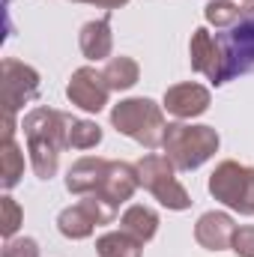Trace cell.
<instances>
[{
  "label": "cell",
  "instance_id": "obj_21",
  "mask_svg": "<svg viewBox=\"0 0 254 257\" xmlns=\"http://www.w3.org/2000/svg\"><path fill=\"white\" fill-rule=\"evenodd\" d=\"M102 141V128L96 126L93 120H75L72 132H69V147L75 150H90Z\"/></svg>",
  "mask_w": 254,
  "mask_h": 257
},
{
  "label": "cell",
  "instance_id": "obj_1",
  "mask_svg": "<svg viewBox=\"0 0 254 257\" xmlns=\"http://www.w3.org/2000/svg\"><path fill=\"white\" fill-rule=\"evenodd\" d=\"M78 117L54 111V108H33L24 117V138H27V153H30V165L36 171L39 180H51L57 174V162L60 153L69 150V132Z\"/></svg>",
  "mask_w": 254,
  "mask_h": 257
},
{
  "label": "cell",
  "instance_id": "obj_18",
  "mask_svg": "<svg viewBox=\"0 0 254 257\" xmlns=\"http://www.w3.org/2000/svg\"><path fill=\"white\" fill-rule=\"evenodd\" d=\"M141 239H135L132 233H126L123 227L120 230H111V233H102L96 239V254L99 257H141Z\"/></svg>",
  "mask_w": 254,
  "mask_h": 257
},
{
  "label": "cell",
  "instance_id": "obj_6",
  "mask_svg": "<svg viewBox=\"0 0 254 257\" xmlns=\"http://www.w3.org/2000/svg\"><path fill=\"white\" fill-rule=\"evenodd\" d=\"M138 177H141V186L153 194L162 206L168 209H189L191 197L183 189V183L177 180V168L168 156H159V153H150L138 162Z\"/></svg>",
  "mask_w": 254,
  "mask_h": 257
},
{
  "label": "cell",
  "instance_id": "obj_23",
  "mask_svg": "<svg viewBox=\"0 0 254 257\" xmlns=\"http://www.w3.org/2000/svg\"><path fill=\"white\" fill-rule=\"evenodd\" d=\"M0 257H39V245H36V239H30V236H21V239L12 236V239H6Z\"/></svg>",
  "mask_w": 254,
  "mask_h": 257
},
{
  "label": "cell",
  "instance_id": "obj_8",
  "mask_svg": "<svg viewBox=\"0 0 254 257\" xmlns=\"http://www.w3.org/2000/svg\"><path fill=\"white\" fill-rule=\"evenodd\" d=\"M0 93H3V114H18L21 105L33 102L39 96V72L33 66L6 57L0 66Z\"/></svg>",
  "mask_w": 254,
  "mask_h": 257
},
{
  "label": "cell",
  "instance_id": "obj_14",
  "mask_svg": "<svg viewBox=\"0 0 254 257\" xmlns=\"http://www.w3.org/2000/svg\"><path fill=\"white\" fill-rule=\"evenodd\" d=\"M105 171H108V159H99V156H84L78 159L69 174H66V189L72 194H96L102 180H105Z\"/></svg>",
  "mask_w": 254,
  "mask_h": 257
},
{
  "label": "cell",
  "instance_id": "obj_19",
  "mask_svg": "<svg viewBox=\"0 0 254 257\" xmlns=\"http://www.w3.org/2000/svg\"><path fill=\"white\" fill-rule=\"evenodd\" d=\"M102 75H105L111 90H132L141 81V66L132 57H111L102 69Z\"/></svg>",
  "mask_w": 254,
  "mask_h": 257
},
{
  "label": "cell",
  "instance_id": "obj_24",
  "mask_svg": "<svg viewBox=\"0 0 254 257\" xmlns=\"http://www.w3.org/2000/svg\"><path fill=\"white\" fill-rule=\"evenodd\" d=\"M230 251H233L236 257H254V227L251 224L236 227L233 242H230Z\"/></svg>",
  "mask_w": 254,
  "mask_h": 257
},
{
  "label": "cell",
  "instance_id": "obj_22",
  "mask_svg": "<svg viewBox=\"0 0 254 257\" xmlns=\"http://www.w3.org/2000/svg\"><path fill=\"white\" fill-rule=\"evenodd\" d=\"M0 209H3V221H0V233H3V239H12L15 233H18V227H21V221H24V212H21V206L9 197V194H3L0 197Z\"/></svg>",
  "mask_w": 254,
  "mask_h": 257
},
{
  "label": "cell",
  "instance_id": "obj_2",
  "mask_svg": "<svg viewBox=\"0 0 254 257\" xmlns=\"http://www.w3.org/2000/svg\"><path fill=\"white\" fill-rule=\"evenodd\" d=\"M218 132L212 126H189V123H168L165 128V156L174 162L177 171H194L218 153Z\"/></svg>",
  "mask_w": 254,
  "mask_h": 257
},
{
  "label": "cell",
  "instance_id": "obj_15",
  "mask_svg": "<svg viewBox=\"0 0 254 257\" xmlns=\"http://www.w3.org/2000/svg\"><path fill=\"white\" fill-rule=\"evenodd\" d=\"M78 45H81V54L87 60H108L111 51H114V33H111V18H99V21H87L78 33Z\"/></svg>",
  "mask_w": 254,
  "mask_h": 257
},
{
  "label": "cell",
  "instance_id": "obj_3",
  "mask_svg": "<svg viewBox=\"0 0 254 257\" xmlns=\"http://www.w3.org/2000/svg\"><path fill=\"white\" fill-rule=\"evenodd\" d=\"M111 123L120 135H126L132 141H138L141 147L147 150H156L162 147L165 141V114H162V105H156L153 99H123L120 105H114L111 111Z\"/></svg>",
  "mask_w": 254,
  "mask_h": 257
},
{
  "label": "cell",
  "instance_id": "obj_4",
  "mask_svg": "<svg viewBox=\"0 0 254 257\" xmlns=\"http://www.w3.org/2000/svg\"><path fill=\"white\" fill-rule=\"evenodd\" d=\"M209 194L239 215H254V168L239 162H221L209 174Z\"/></svg>",
  "mask_w": 254,
  "mask_h": 257
},
{
  "label": "cell",
  "instance_id": "obj_13",
  "mask_svg": "<svg viewBox=\"0 0 254 257\" xmlns=\"http://www.w3.org/2000/svg\"><path fill=\"white\" fill-rule=\"evenodd\" d=\"M236 233V224L227 212H203L194 224V239L206 248V251H224L230 248Z\"/></svg>",
  "mask_w": 254,
  "mask_h": 257
},
{
  "label": "cell",
  "instance_id": "obj_10",
  "mask_svg": "<svg viewBox=\"0 0 254 257\" xmlns=\"http://www.w3.org/2000/svg\"><path fill=\"white\" fill-rule=\"evenodd\" d=\"M189 60L191 69L206 75L215 87L224 84V60H221V48H218V39L206 30V27H197L191 33L189 42Z\"/></svg>",
  "mask_w": 254,
  "mask_h": 257
},
{
  "label": "cell",
  "instance_id": "obj_5",
  "mask_svg": "<svg viewBox=\"0 0 254 257\" xmlns=\"http://www.w3.org/2000/svg\"><path fill=\"white\" fill-rule=\"evenodd\" d=\"M215 39L224 60V84L254 72V3H245L239 21L227 27V33H215Z\"/></svg>",
  "mask_w": 254,
  "mask_h": 257
},
{
  "label": "cell",
  "instance_id": "obj_7",
  "mask_svg": "<svg viewBox=\"0 0 254 257\" xmlns=\"http://www.w3.org/2000/svg\"><path fill=\"white\" fill-rule=\"evenodd\" d=\"M114 218H117L114 206H108L96 194H84V200H78L75 206H69L57 215V230L66 239H87L99 224H111Z\"/></svg>",
  "mask_w": 254,
  "mask_h": 257
},
{
  "label": "cell",
  "instance_id": "obj_9",
  "mask_svg": "<svg viewBox=\"0 0 254 257\" xmlns=\"http://www.w3.org/2000/svg\"><path fill=\"white\" fill-rule=\"evenodd\" d=\"M108 93H111V87H108L105 75L96 72L93 66L75 69L72 78H69V84H66L69 102H72L75 108H81V111H90V114H99V111L108 105Z\"/></svg>",
  "mask_w": 254,
  "mask_h": 257
},
{
  "label": "cell",
  "instance_id": "obj_11",
  "mask_svg": "<svg viewBox=\"0 0 254 257\" xmlns=\"http://www.w3.org/2000/svg\"><path fill=\"white\" fill-rule=\"evenodd\" d=\"M138 186H141L138 165H129V162H108L105 180H102V186H99L96 197H102L108 206L120 209V203H126L129 197L135 194Z\"/></svg>",
  "mask_w": 254,
  "mask_h": 257
},
{
  "label": "cell",
  "instance_id": "obj_25",
  "mask_svg": "<svg viewBox=\"0 0 254 257\" xmlns=\"http://www.w3.org/2000/svg\"><path fill=\"white\" fill-rule=\"evenodd\" d=\"M75 3H93V6H102V9H120L129 0H75Z\"/></svg>",
  "mask_w": 254,
  "mask_h": 257
},
{
  "label": "cell",
  "instance_id": "obj_17",
  "mask_svg": "<svg viewBox=\"0 0 254 257\" xmlns=\"http://www.w3.org/2000/svg\"><path fill=\"white\" fill-rule=\"evenodd\" d=\"M24 177V153L21 147L9 138V141H0V186L9 192L21 183Z\"/></svg>",
  "mask_w": 254,
  "mask_h": 257
},
{
  "label": "cell",
  "instance_id": "obj_12",
  "mask_svg": "<svg viewBox=\"0 0 254 257\" xmlns=\"http://www.w3.org/2000/svg\"><path fill=\"white\" fill-rule=\"evenodd\" d=\"M209 102H212L209 90L200 87V84H191V81L177 84V87H171V90L165 93V108H168V114H174V117H180V120L200 117V114L209 108Z\"/></svg>",
  "mask_w": 254,
  "mask_h": 257
},
{
  "label": "cell",
  "instance_id": "obj_20",
  "mask_svg": "<svg viewBox=\"0 0 254 257\" xmlns=\"http://www.w3.org/2000/svg\"><path fill=\"white\" fill-rule=\"evenodd\" d=\"M203 15H206V21H209L212 27L227 30V27H233V24L239 21L242 9H239L236 3H230V0H209V3L203 6Z\"/></svg>",
  "mask_w": 254,
  "mask_h": 257
},
{
  "label": "cell",
  "instance_id": "obj_26",
  "mask_svg": "<svg viewBox=\"0 0 254 257\" xmlns=\"http://www.w3.org/2000/svg\"><path fill=\"white\" fill-rule=\"evenodd\" d=\"M242 3H254V0H242Z\"/></svg>",
  "mask_w": 254,
  "mask_h": 257
},
{
  "label": "cell",
  "instance_id": "obj_16",
  "mask_svg": "<svg viewBox=\"0 0 254 257\" xmlns=\"http://www.w3.org/2000/svg\"><path fill=\"white\" fill-rule=\"evenodd\" d=\"M120 227L126 233H132L135 239L150 242L156 236V230H159V215H156V209H150L144 203H135V206H129L126 212L120 215Z\"/></svg>",
  "mask_w": 254,
  "mask_h": 257
}]
</instances>
